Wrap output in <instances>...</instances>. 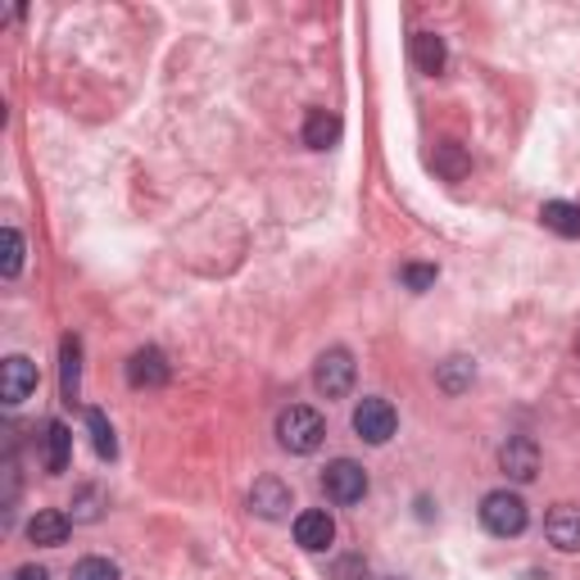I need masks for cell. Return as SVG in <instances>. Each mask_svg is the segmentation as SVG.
<instances>
[{
  "label": "cell",
  "instance_id": "obj_1",
  "mask_svg": "<svg viewBox=\"0 0 580 580\" xmlns=\"http://www.w3.org/2000/svg\"><path fill=\"white\" fill-rule=\"evenodd\" d=\"M326 436V422H322V412L318 408H304V404H290L281 418H277V440L286 453H318Z\"/></svg>",
  "mask_w": 580,
  "mask_h": 580
},
{
  "label": "cell",
  "instance_id": "obj_2",
  "mask_svg": "<svg viewBox=\"0 0 580 580\" xmlns=\"http://www.w3.org/2000/svg\"><path fill=\"white\" fill-rule=\"evenodd\" d=\"M481 526L500 540H513V535L526 530V500L513 490H490L481 500Z\"/></svg>",
  "mask_w": 580,
  "mask_h": 580
},
{
  "label": "cell",
  "instance_id": "obj_3",
  "mask_svg": "<svg viewBox=\"0 0 580 580\" xmlns=\"http://www.w3.org/2000/svg\"><path fill=\"white\" fill-rule=\"evenodd\" d=\"M354 354L350 350H326L322 358H318V367H313V386L326 395V399H345L350 390H354Z\"/></svg>",
  "mask_w": 580,
  "mask_h": 580
},
{
  "label": "cell",
  "instance_id": "obj_4",
  "mask_svg": "<svg viewBox=\"0 0 580 580\" xmlns=\"http://www.w3.org/2000/svg\"><path fill=\"white\" fill-rule=\"evenodd\" d=\"M322 490H326V500L331 504H363V494H367V472L354 463V459H336L326 472H322Z\"/></svg>",
  "mask_w": 580,
  "mask_h": 580
},
{
  "label": "cell",
  "instance_id": "obj_5",
  "mask_svg": "<svg viewBox=\"0 0 580 580\" xmlns=\"http://www.w3.org/2000/svg\"><path fill=\"white\" fill-rule=\"evenodd\" d=\"M395 427H399V418H395V408H390V399H363L358 408H354V431H358V440H367V444H386L390 436H395Z\"/></svg>",
  "mask_w": 580,
  "mask_h": 580
},
{
  "label": "cell",
  "instance_id": "obj_6",
  "mask_svg": "<svg viewBox=\"0 0 580 580\" xmlns=\"http://www.w3.org/2000/svg\"><path fill=\"white\" fill-rule=\"evenodd\" d=\"M500 468L513 476V481H535L540 476V444L530 436H508V444L500 449Z\"/></svg>",
  "mask_w": 580,
  "mask_h": 580
},
{
  "label": "cell",
  "instance_id": "obj_7",
  "mask_svg": "<svg viewBox=\"0 0 580 580\" xmlns=\"http://www.w3.org/2000/svg\"><path fill=\"white\" fill-rule=\"evenodd\" d=\"M169 377H173V367L163 358V350H154V345H146L128 358V382L137 390H159V386H169Z\"/></svg>",
  "mask_w": 580,
  "mask_h": 580
},
{
  "label": "cell",
  "instance_id": "obj_8",
  "mask_svg": "<svg viewBox=\"0 0 580 580\" xmlns=\"http://www.w3.org/2000/svg\"><path fill=\"white\" fill-rule=\"evenodd\" d=\"M290 508H296V494H290L286 481H277V476H259V481H255V490H250V513L277 522V517H286Z\"/></svg>",
  "mask_w": 580,
  "mask_h": 580
},
{
  "label": "cell",
  "instance_id": "obj_9",
  "mask_svg": "<svg viewBox=\"0 0 580 580\" xmlns=\"http://www.w3.org/2000/svg\"><path fill=\"white\" fill-rule=\"evenodd\" d=\"M32 390H36V363L23 358V354H10L6 367H0V399L14 408V404H23Z\"/></svg>",
  "mask_w": 580,
  "mask_h": 580
},
{
  "label": "cell",
  "instance_id": "obj_10",
  "mask_svg": "<svg viewBox=\"0 0 580 580\" xmlns=\"http://www.w3.org/2000/svg\"><path fill=\"white\" fill-rule=\"evenodd\" d=\"M545 535H549L554 549L580 554V508H576V504H558V508L545 517Z\"/></svg>",
  "mask_w": 580,
  "mask_h": 580
},
{
  "label": "cell",
  "instance_id": "obj_11",
  "mask_svg": "<svg viewBox=\"0 0 580 580\" xmlns=\"http://www.w3.org/2000/svg\"><path fill=\"white\" fill-rule=\"evenodd\" d=\"M331 540H336V522H331V513L322 508H309L296 517V545L309 549V554H322Z\"/></svg>",
  "mask_w": 580,
  "mask_h": 580
},
{
  "label": "cell",
  "instance_id": "obj_12",
  "mask_svg": "<svg viewBox=\"0 0 580 580\" xmlns=\"http://www.w3.org/2000/svg\"><path fill=\"white\" fill-rule=\"evenodd\" d=\"M28 540L36 549H60L68 540V517L60 508H41L32 522H28Z\"/></svg>",
  "mask_w": 580,
  "mask_h": 580
},
{
  "label": "cell",
  "instance_id": "obj_13",
  "mask_svg": "<svg viewBox=\"0 0 580 580\" xmlns=\"http://www.w3.org/2000/svg\"><path fill=\"white\" fill-rule=\"evenodd\" d=\"M60 390L68 404L82 399V341L77 336H64L60 345Z\"/></svg>",
  "mask_w": 580,
  "mask_h": 580
},
{
  "label": "cell",
  "instance_id": "obj_14",
  "mask_svg": "<svg viewBox=\"0 0 580 580\" xmlns=\"http://www.w3.org/2000/svg\"><path fill=\"white\" fill-rule=\"evenodd\" d=\"M341 132H345V122L331 114V109H313L309 118H304V146L309 150H331L341 141Z\"/></svg>",
  "mask_w": 580,
  "mask_h": 580
},
{
  "label": "cell",
  "instance_id": "obj_15",
  "mask_svg": "<svg viewBox=\"0 0 580 580\" xmlns=\"http://www.w3.org/2000/svg\"><path fill=\"white\" fill-rule=\"evenodd\" d=\"M68 459H73V431L64 422H46V449H41V463H46L51 476L68 472Z\"/></svg>",
  "mask_w": 580,
  "mask_h": 580
},
{
  "label": "cell",
  "instance_id": "obj_16",
  "mask_svg": "<svg viewBox=\"0 0 580 580\" xmlns=\"http://www.w3.org/2000/svg\"><path fill=\"white\" fill-rule=\"evenodd\" d=\"M444 60H449V51H444V41L436 36V32H412V64H418L422 73H444Z\"/></svg>",
  "mask_w": 580,
  "mask_h": 580
},
{
  "label": "cell",
  "instance_id": "obj_17",
  "mask_svg": "<svg viewBox=\"0 0 580 580\" xmlns=\"http://www.w3.org/2000/svg\"><path fill=\"white\" fill-rule=\"evenodd\" d=\"M540 223L558 236H580V204L571 200H549L545 210H540Z\"/></svg>",
  "mask_w": 580,
  "mask_h": 580
},
{
  "label": "cell",
  "instance_id": "obj_18",
  "mask_svg": "<svg viewBox=\"0 0 580 580\" xmlns=\"http://www.w3.org/2000/svg\"><path fill=\"white\" fill-rule=\"evenodd\" d=\"M472 377H476V367H472V358H463V354L444 358V363H440V372H436L440 390H449V395H463V390L472 386Z\"/></svg>",
  "mask_w": 580,
  "mask_h": 580
},
{
  "label": "cell",
  "instance_id": "obj_19",
  "mask_svg": "<svg viewBox=\"0 0 580 580\" xmlns=\"http://www.w3.org/2000/svg\"><path fill=\"white\" fill-rule=\"evenodd\" d=\"M87 431H92V444H96V453L100 459H118V440H114V427H109V418L100 408H87Z\"/></svg>",
  "mask_w": 580,
  "mask_h": 580
},
{
  "label": "cell",
  "instance_id": "obj_20",
  "mask_svg": "<svg viewBox=\"0 0 580 580\" xmlns=\"http://www.w3.org/2000/svg\"><path fill=\"white\" fill-rule=\"evenodd\" d=\"M73 580H118V567L109 558H82L73 567Z\"/></svg>",
  "mask_w": 580,
  "mask_h": 580
},
{
  "label": "cell",
  "instance_id": "obj_21",
  "mask_svg": "<svg viewBox=\"0 0 580 580\" xmlns=\"http://www.w3.org/2000/svg\"><path fill=\"white\" fill-rule=\"evenodd\" d=\"M436 169H440L444 178H463V173H468V163H463L459 146H453V141H444V146L436 150Z\"/></svg>",
  "mask_w": 580,
  "mask_h": 580
},
{
  "label": "cell",
  "instance_id": "obj_22",
  "mask_svg": "<svg viewBox=\"0 0 580 580\" xmlns=\"http://www.w3.org/2000/svg\"><path fill=\"white\" fill-rule=\"evenodd\" d=\"M6 277H19L23 272V236L14 227H6V264H0Z\"/></svg>",
  "mask_w": 580,
  "mask_h": 580
},
{
  "label": "cell",
  "instance_id": "obj_23",
  "mask_svg": "<svg viewBox=\"0 0 580 580\" xmlns=\"http://www.w3.org/2000/svg\"><path fill=\"white\" fill-rule=\"evenodd\" d=\"M331 580H367V562H363V554H345V558L331 562Z\"/></svg>",
  "mask_w": 580,
  "mask_h": 580
},
{
  "label": "cell",
  "instance_id": "obj_24",
  "mask_svg": "<svg viewBox=\"0 0 580 580\" xmlns=\"http://www.w3.org/2000/svg\"><path fill=\"white\" fill-rule=\"evenodd\" d=\"M96 504H100V490H92V485H87V490L77 494V504H73V522H96V517H100V508H96Z\"/></svg>",
  "mask_w": 580,
  "mask_h": 580
},
{
  "label": "cell",
  "instance_id": "obj_25",
  "mask_svg": "<svg viewBox=\"0 0 580 580\" xmlns=\"http://www.w3.org/2000/svg\"><path fill=\"white\" fill-rule=\"evenodd\" d=\"M399 277H404L408 290H427V286H436V268H431V264H408Z\"/></svg>",
  "mask_w": 580,
  "mask_h": 580
},
{
  "label": "cell",
  "instance_id": "obj_26",
  "mask_svg": "<svg viewBox=\"0 0 580 580\" xmlns=\"http://www.w3.org/2000/svg\"><path fill=\"white\" fill-rule=\"evenodd\" d=\"M10 580H51V571L46 567H19Z\"/></svg>",
  "mask_w": 580,
  "mask_h": 580
},
{
  "label": "cell",
  "instance_id": "obj_27",
  "mask_svg": "<svg viewBox=\"0 0 580 580\" xmlns=\"http://www.w3.org/2000/svg\"><path fill=\"white\" fill-rule=\"evenodd\" d=\"M386 580H404V576H386Z\"/></svg>",
  "mask_w": 580,
  "mask_h": 580
}]
</instances>
